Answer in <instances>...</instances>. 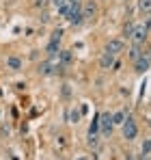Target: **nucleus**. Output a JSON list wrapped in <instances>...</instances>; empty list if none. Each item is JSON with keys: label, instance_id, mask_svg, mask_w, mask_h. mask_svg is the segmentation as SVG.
<instances>
[{"label": "nucleus", "instance_id": "3", "mask_svg": "<svg viewBox=\"0 0 151 160\" xmlns=\"http://www.w3.org/2000/svg\"><path fill=\"white\" fill-rule=\"evenodd\" d=\"M147 35H149V28L145 26V24H136V26H134V35H132V39H134V46H140V43H145Z\"/></svg>", "mask_w": 151, "mask_h": 160}, {"label": "nucleus", "instance_id": "1", "mask_svg": "<svg viewBox=\"0 0 151 160\" xmlns=\"http://www.w3.org/2000/svg\"><path fill=\"white\" fill-rule=\"evenodd\" d=\"M67 22L71 26H80L84 22V15H82V7H80V0H71V7H69V13L65 15Z\"/></svg>", "mask_w": 151, "mask_h": 160}, {"label": "nucleus", "instance_id": "17", "mask_svg": "<svg viewBox=\"0 0 151 160\" xmlns=\"http://www.w3.org/2000/svg\"><path fill=\"white\" fill-rule=\"evenodd\" d=\"M97 130H100V117H95V119L91 121V126H89V136H91V134H97Z\"/></svg>", "mask_w": 151, "mask_h": 160}, {"label": "nucleus", "instance_id": "20", "mask_svg": "<svg viewBox=\"0 0 151 160\" xmlns=\"http://www.w3.org/2000/svg\"><path fill=\"white\" fill-rule=\"evenodd\" d=\"M61 39H63V30H61V28H56V30L52 32V39H50V41H58V43H61Z\"/></svg>", "mask_w": 151, "mask_h": 160}, {"label": "nucleus", "instance_id": "24", "mask_svg": "<svg viewBox=\"0 0 151 160\" xmlns=\"http://www.w3.org/2000/svg\"><path fill=\"white\" fill-rule=\"evenodd\" d=\"M149 156H151V154H149ZM149 160H151V158H149Z\"/></svg>", "mask_w": 151, "mask_h": 160}, {"label": "nucleus", "instance_id": "13", "mask_svg": "<svg viewBox=\"0 0 151 160\" xmlns=\"http://www.w3.org/2000/svg\"><path fill=\"white\" fill-rule=\"evenodd\" d=\"M125 110H117V112H112V121H114V126H123V121H125Z\"/></svg>", "mask_w": 151, "mask_h": 160}, {"label": "nucleus", "instance_id": "11", "mask_svg": "<svg viewBox=\"0 0 151 160\" xmlns=\"http://www.w3.org/2000/svg\"><path fill=\"white\" fill-rule=\"evenodd\" d=\"M41 76H48V74H54V65H52L50 61H41L39 63V69H37Z\"/></svg>", "mask_w": 151, "mask_h": 160}, {"label": "nucleus", "instance_id": "19", "mask_svg": "<svg viewBox=\"0 0 151 160\" xmlns=\"http://www.w3.org/2000/svg\"><path fill=\"white\" fill-rule=\"evenodd\" d=\"M140 54H143V52H140V48H138V46H134V48L129 50V58H132V61H136Z\"/></svg>", "mask_w": 151, "mask_h": 160}, {"label": "nucleus", "instance_id": "10", "mask_svg": "<svg viewBox=\"0 0 151 160\" xmlns=\"http://www.w3.org/2000/svg\"><path fill=\"white\" fill-rule=\"evenodd\" d=\"M22 58H17V56H7V67L9 69H13V72H20L22 69Z\"/></svg>", "mask_w": 151, "mask_h": 160}, {"label": "nucleus", "instance_id": "12", "mask_svg": "<svg viewBox=\"0 0 151 160\" xmlns=\"http://www.w3.org/2000/svg\"><path fill=\"white\" fill-rule=\"evenodd\" d=\"M82 119V108H71L69 110V123H78Z\"/></svg>", "mask_w": 151, "mask_h": 160}, {"label": "nucleus", "instance_id": "6", "mask_svg": "<svg viewBox=\"0 0 151 160\" xmlns=\"http://www.w3.org/2000/svg\"><path fill=\"white\" fill-rule=\"evenodd\" d=\"M114 63H117V54H110V52H104L100 58V67L101 69H110V67H114Z\"/></svg>", "mask_w": 151, "mask_h": 160}, {"label": "nucleus", "instance_id": "9", "mask_svg": "<svg viewBox=\"0 0 151 160\" xmlns=\"http://www.w3.org/2000/svg\"><path fill=\"white\" fill-rule=\"evenodd\" d=\"M58 63H63L65 67L71 65V63H74V54H71V50H61V52H58Z\"/></svg>", "mask_w": 151, "mask_h": 160}, {"label": "nucleus", "instance_id": "5", "mask_svg": "<svg viewBox=\"0 0 151 160\" xmlns=\"http://www.w3.org/2000/svg\"><path fill=\"white\" fill-rule=\"evenodd\" d=\"M149 67H151V61H149V56H147L145 52H143L140 56H138V58H136V61H134V69H136L138 74H143V72H147Z\"/></svg>", "mask_w": 151, "mask_h": 160}, {"label": "nucleus", "instance_id": "23", "mask_svg": "<svg viewBox=\"0 0 151 160\" xmlns=\"http://www.w3.org/2000/svg\"><path fill=\"white\" fill-rule=\"evenodd\" d=\"M78 160H86V158H78Z\"/></svg>", "mask_w": 151, "mask_h": 160}, {"label": "nucleus", "instance_id": "16", "mask_svg": "<svg viewBox=\"0 0 151 160\" xmlns=\"http://www.w3.org/2000/svg\"><path fill=\"white\" fill-rule=\"evenodd\" d=\"M138 9L143 13H151V0H138Z\"/></svg>", "mask_w": 151, "mask_h": 160}, {"label": "nucleus", "instance_id": "22", "mask_svg": "<svg viewBox=\"0 0 151 160\" xmlns=\"http://www.w3.org/2000/svg\"><path fill=\"white\" fill-rule=\"evenodd\" d=\"M125 160H134V156H132V154H127V156H125Z\"/></svg>", "mask_w": 151, "mask_h": 160}, {"label": "nucleus", "instance_id": "21", "mask_svg": "<svg viewBox=\"0 0 151 160\" xmlns=\"http://www.w3.org/2000/svg\"><path fill=\"white\" fill-rule=\"evenodd\" d=\"M97 141H100L97 134H91V136H89V145H91V147H97Z\"/></svg>", "mask_w": 151, "mask_h": 160}, {"label": "nucleus", "instance_id": "15", "mask_svg": "<svg viewBox=\"0 0 151 160\" xmlns=\"http://www.w3.org/2000/svg\"><path fill=\"white\" fill-rule=\"evenodd\" d=\"M140 154H143V156H149V154H151V138H145V141H143V145H140Z\"/></svg>", "mask_w": 151, "mask_h": 160}, {"label": "nucleus", "instance_id": "8", "mask_svg": "<svg viewBox=\"0 0 151 160\" xmlns=\"http://www.w3.org/2000/svg\"><path fill=\"white\" fill-rule=\"evenodd\" d=\"M82 15H84V20H95V15H97L95 2H86V4L82 7Z\"/></svg>", "mask_w": 151, "mask_h": 160}, {"label": "nucleus", "instance_id": "7", "mask_svg": "<svg viewBox=\"0 0 151 160\" xmlns=\"http://www.w3.org/2000/svg\"><path fill=\"white\" fill-rule=\"evenodd\" d=\"M123 48H125V43H123L121 39H110V41L106 43V52H110V54L123 52Z\"/></svg>", "mask_w": 151, "mask_h": 160}, {"label": "nucleus", "instance_id": "2", "mask_svg": "<svg viewBox=\"0 0 151 160\" xmlns=\"http://www.w3.org/2000/svg\"><path fill=\"white\" fill-rule=\"evenodd\" d=\"M121 128H123V138L125 141H134L138 136V126H136V121L132 117H125V121H123Z\"/></svg>", "mask_w": 151, "mask_h": 160}, {"label": "nucleus", "instance_id": "18", "mask_svg": "<svg viewBox=\"0 0 151 160\" xmlns=\"http://www.w3.org/2000/svg\"><path fill=\"white\" fill-rule=\"evenodd\" d=\"M132 35H134V24H132V22H127L125 26H123V37L132 39Z\"/></svg>", "mask_w": 151, "mask_h": 160}, {"label": "nucleus", "instance_id": "14", "mask_svg": "<svg viewBox=\"0 0 151 160\" xmlns=\"http://www.w3.org/2000/svg\"><path fill=\"white\" fill-rule=\"evenodd\" d=\"M58 52H61V50H58V41H50V43H48V56L54 58V56H58Z\"/></svg>", "mask_w": 151, "mask_h": 160}, {"label": "nucleus", "instance_id": "4", "mask_svg": "<svg viewBox=\"0 0 151 160\" xmlns=\"http://www.w3.org/2000/svg\"><path fill=\"white\" fill-rule=\"evenodd\" d=\"M100 128L104 136H108V134L112 132V128H114V121H112V115L110 112H101L100 115Z\"/></svg>", "mask_w": 151, "mask_h": 160}]
</instances>
